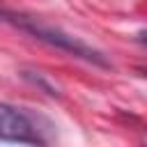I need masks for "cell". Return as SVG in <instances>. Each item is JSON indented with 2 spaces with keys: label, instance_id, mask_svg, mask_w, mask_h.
Returning a JSON list of instances; mask_svg holds the SVG:
<instances>
[{
  "label": "cell",
  "instance_id": "obj_4",
  "mask_svg": "<svg viewBox=\"0 0 147 147\" xmlns=\"http://www.w3.org/2000/svg\"><path fill=\"white\" fill-rule=\"evenodd\" d=\"M140 74H142V76H147V69H142V71H140Z\"/></svg>",
  "mask_w": 147,
  "mask_h": 147
},
{
  "label": "cell",
  "instance_id": "obj_1",
  "mask_svg": "<svg viewBox=\"0 0 147 147\" xmlns=\"http://www.w3.org/2000/svg\"><path fill=\"white\" fill-rule=\"evenodd\" d=\"M23 32H28V34H32L34 39H39V41H44V44H48V46H55V48H60V51H67V53H71L74 57H80V60H85V62H92V64H96V67H110V62L103 57V53H99L96 48H92V46H87L85 41H80L78 37H71V34H67L64 30H60V28H53V25H44V23H39L37 18H25V16H16V14H7Z\"/></svg>",
  "mask_w": 147,
  "mask_h": 147
},
{
  "label": "cell",
  "instance_id": "obj_2",
  "mask_svg": "<svg viewBox=\"0 0 147 147\" xmlns=\"http://www.w3.org/2000/svg\"><path fill=\"white\" fill-rule=\"evenodd\" d=\"M0 140L11 142H28V145H41V136L37 133L32 119L23 115L18 108L0 103Z\"/></svg>",
  "mask_w": 147,
  "mask_h": 147
},
{
  "label": "cell",
  "instance_id": "obj_3",
  "mask_svg": "<svg viewBox=\"0 0 147 147\" xmlns=\"http://www.w3.org/2000/svg\"><path fill=\"white\" fill-rule=\"evenodd\" d=\"M136 39H138L140 44H145V46H147V30H140V32L136 34Z\"/></svg>",
  "mask_w": 147,
  "mask_h": 147
}]
</instances>
